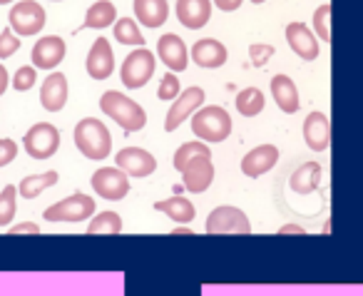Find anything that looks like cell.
<instances>
[{
	"mask_svg": "<svg viewBox=\"0 0 363 296\" xmlns=\"http://www.w3.org/2000/svg\"><path fill=\"white\" fill-rule=\"evenodd\" d=\"M174 170L182 172V185L187 187L192 194H202L214 182L212 152L199 140L184 142L174 152Z\"/></svg>",
	"mask_w": 363,
	"mask_h": 296,
	"instance_id": "cell-1",
	"label": "cell"
},
{
	"mask_svg": "<svg viewBox=\"0 0 363 296\" xmlns=\"http://www.w3.org/2000/svg\"><path fill=\"white\" fill-rule=\"evenodd\" d=\"M100 110L105 112L107 117H112V120L127 132H140L142 127L147 125L145 110H142L132 97L122 95V92H117V90H107L105 95L100 97Z\"/></svg>",
	"mask_w": 363,
	"mask_h": 296,
	"instance_id": "cell-2",
	"label": "cell"
},
{
	"mask_svg": "<svg viewBox=\"0 0 363 296\" xmlns=\"http://www.w3.org/2000/svg\"><path fill=\"white\" fill-rule=\"evenodd\" d=\"M75 145L87 160H105L112 152V135L100 120L85 117L75 125Z\"/></svg>",
	"mask_w": 363,
	"mask_h": 296,
	"instance_id": "cell-3",
	"label": "cell"
},
{
	"mask_svg": "<svg viewBox=\"0 0 363 296\" xmlns=\"http://www.w3.org/2000/svg\"><path fill=\"white\" fill-rule=\"evenodd\" d=\"M192 132L199 137V142H224L232 135V115L224 107L209 105L192 115Z\"/></svg>",
	"mask_w": 363,
	"mask_h": 296,
	"instance_id": "cell-4",
	"label": "cell"
},
{
	"mask_svg": "<svg viewBox=\"0 0 363 296\" xmlns=\"http://www.w3.org/2000/svg\"><path fill=\"white\" fill-rule=\"evenodd\" d=\"M155 67H157V60L147 48H137L135 53L125 57L120 67V80L125 87L130 90H137V87H145L150 82V77L155 75Z\"/></svg>",
	"mask_w": 363,
	"mask_h": 296,
	"instance_id": "cell-5",
	"label": "cell"
},
{
	"mask_svg": "<svg viewBox=\"0 0 363 296\" xmlns=\"http://www.w3.org/2000/svg\"><path fill=\"white\" fill-rule=\"evenodd\" d=\"M23 147H26V152L33 160H48V157L55 155L57 147H60V132H57V127L50 125V122H38V125H33L30 130L26 132Z\"/></svg>",
	"mask_w": 363,
	"mask_h": 296,
	"instance_id": "cell-6",
	"label": "cell"
},
{
	"mask_svg": "<svg viewBox=\"0 0 363 296\" xmlns=\"http://www.w3.org/2000/svg\"><path fill=\"white\" fill-rule=\"evenodd\" d=\"M8 21H11V31L21 38L38 35L45 28V11L38 0H21L18 6L11 8Z\"/></svg>",
	"mask_w": 363,
	"mask_h": 296,
	"instance_id": "cell-7",
	"label": "cell"
},
{
	"mask_svg": "<svg viewBox=\"0 0 363 296\" xmlns=\"http://www.w3.org/2000/svg\"><path fill=\"white\" fill-rule=\"evenodd\" d=\"M204 229L209 234H249L252 231V221L237 207H217L212 209V214L207 216Z\"/></svg>",
	"mask_w": 363,
	"mask_h": 296,
	"instance_id": "cell-8",
	"label": "cell"
},
{
	"mask_svg": "<svg viewBox=\"0 0 363 296\" xmlns=\"http://www.w3.org/2000/svg\"><path fill=\"white\" fill-rule=\"evenodd\" d=\"M92 214H95V199L82 194V192H77V194L48 207L43 216H45L48 221H85L87 216H92Z\"/></svg>",
	"mask_w": 363,
	"mask_h": 296,
	"instance_id": "cell-9",
	"label": "cell"
},
{
	"mask_svg": "<svg viewBox=\"0 0 363 296\" xmlns=\"http://www.w3.org/2000/svg\"><path fill=\"white\" fill-rule=\"evenodd\" d=\"M92 190L97 192V194L102 197V199H122V197H127V192H130V180H127V175L122 170H117V167H102V170H97L95 175H92Z\"/></svg>",
	"mask_w": 363,
	"mask_h": 296,
	"instance_id": "cell-10",
	"label": "cell"
},
{
	"mask_svg": "<svg viewBox=\"0 0 363 296\" xmlns=\"http://www.w3.org/2000/svg\"><path fill=\"white\" fill-rule=\"evenodd\" d=\"M117 170H122L127 177H150L157 170V160L152 152L142 150V147H125L117 152L115 157Z\"/></svg>",
	"mask_w": 363,
	"mask_h": 296,
	"instance_id": "cell-11",
	"label": "cell"
},
{
	"mask_svg": "<svg viewBox=\"0 0 363 296\" xmlns=\"http://www.w3.org/2000/svg\"><path fill=\"white\" fill-rule=\"evenodd\" d=\"M202 102H204V90H202V87H187V90L182 92V95L174 100L172 110L167 112L164 130L167 132H174L177 127L187 120L189 115H194V112L202 107Z\"/></svg>",
	"mask_w": 363,
	"mask_h": 296,
	"instance_id": "cell-12",
	"label": "cell"
},
{
	"mask_svg": "<svg viewBox=\"0 0 363 296\" xmlns=\"http://www.w3.org/2000/svg\"><path fill=\"white\" fill-rule=\"evenodd\" d=\"M85 67L92 80H107L112 75V70H115V55H112V48L107 43V38H97L92 43L90 53H87Z\"/></svg>",
	"mask_w": 363,
	"mask_h": 296,
	"instance_id": "cell-13",
	"label": "cell"
},
{
	"mask_svg": "<svg viewBox=\"0 0 363 296\" xmlns=\"http://www.w3.org/2000/svg\"><path fill=\"white\" fill-rule=\"evenodd\" d=\"M67 53V45L62 38L57 35H48V38H40L33 48L30 57H33V65L40 67V70H52L62 62Z\"/></svg>",
	"mask_w": 363,
	"mask_h": 296,
	"instance_id": "cell-14",
	"label": "cell"
},
{
	"mask_svg": "<svg viewBox=\"0 0 363 296\" xmlns=\"http://www.w3.org/2000/svg\"><path fill=\"white\" fill-rule=\"evenodd\" d=\"M157 55L162 57V62H164L172 72L187 70V65H189L187 45H184L182 38L174 35V33H167V35L160 38V43H157Z\"/></svg>",
	"mask_w": 363,
	"mask_h": 296,
	"instance_id": "cell-15",
	"label": "cell"
},
{
	"mask_svg": "<svg viewBox=\"0 0 363 296\" xmlns=\"http://www.w3.org/2000/svg\"><path fill=\"white\" fill-rule=\"evenodd\" d=\"M177 18L189 31H199L212 18V0H177Z\"/></svg>",
	"mask_w": 363,
	"mask_h": 296,
	"instance_id": "cell-16",
	"label": "cell"
},
{
	"mask_svg": "<svg viewBox=\"0 0 363 296\" xmlns=\"http://www.w3.org/2000/svg\"><path fill=\"white\" fill-rule=\"evenodd\" d=\"M303 140L313 152H323L331 145V122L323 112H311L303 122Z\"/></svg>",
	"mask_w": 363,
	"mask_h": 296,
	"instance_id": "cell-17",
	"label": "cell"
},
{
	"mask_svg": "<svg viewBox=\"0 0 363 296\" xmlns=\"http://www.w3.org/2000/svg\"><path fill=\"white\" fill-rule=\"evenodd\" d=\"M279 162V150L274 145H259L242 157V172L247 177H262Z\"/></svg>",
	"mask_w": 363,
	"mask_h": 296,
	"instance_id": "cell-18",
	"label": "cell"
},
{
	"mask_svg": "<svg viewBox=\"0 0 363 296\" xmlns=\"http://www.w3.org/2000/svg\"><path fill=\"white\" fill-rule=\"evenodd\" d=\"M67 102V77L62 72H50L40 87V105L48 112L62 110Z\"/></svg>",
	"mask_w": 363,
	"mask_h": 296,
	"instance_id": "cell-19",
	"label": "cell"
},
{
	"mask_svg": "<svg viewBox=\"0 0 363 296\" xmlns=\"http://www.w3.org/2000/svg\"><path fill=\"white\" fill-rule=\"evenodd\" d=\"M286 43L301 60H316L318 57V43L313 33L303 23H291L286 26Z\"/></svg>",
	"mask_w": 363,
	"mask_h": 296,
	"instance_id": "cell-20",
	"label": "cell"
},
{
	"mask_svg": "<svg viewBox=\"0 0 363 296\" xmlns=\"http://www.w3.org/2000/svg\"><path fill=\"white\" fill-rule=\"evenodd\" d=\"M229 53L219 40H197L192 45V60L199 67H222Z\"/></svg>",
	"mask_w": 363,
	"mask_h": 296,
	"instance_id": "cell-21",
	"label": "cell"
},
{
	"mask_svg": "<svg viewBox=\"0 0 363 296\" xmlns=\"http://www.w3.org/2000/svg\"><path fill=\"white\" fill-rule=\"evenodd\" d=\"M272 95H274V100H277L279 110L286 112V115H294V112L298 110V105H301V102H298L296 85H294V80L286 75L272 77Z\"/></svg>",
	"mask_w": 363,
	"mask_h": 296,
	"instance_id": "cell-22",
	"label": "cell"
},
{
	"mask_svg": "<svg viewBox=\"0 0 363 296\" xmlns=\"http://www.w3.org/2000/svg\"><path fill=\"white\" fill-rule=\"evenodd\" d=\"M135 16L142 26L160 28L169 18V6L167 0H135Z\"/></svg>",
	"mask_w": 363,
	"mask_h": 296,
	"instance_id": "cell-23",
	"label": "cell"
},
{
	"mask_svg": "<svg viewBox=\"0 0 363 296\" xmlns=\"http://www.w3.org/2000/svg\"><path fill=\"white\" fill-rule=\"evenodd\" d=\"M155 209L162 212V214H167L169 219L182 221V224H189V221L197 216V209H194V204L187 199V197H169V199H160L155 204Z\"/></svg>",
	"mask_w": 363,
	"mask_h": 296,
	"instance_id": "cell-24",
	"label": "cell"
},
{
	"mask_svg": "<svg viewBox=\"0 0 363 296\" xmlns=\"http://www.w3.org/2000/svg\"><path fill=\"white\" fill-rule=\"evenodd\" d=\"M318 182H321V167H318L316 162H306V165H301L294 172L289 185H291V190L296 192V194H308V192L316 190Z\"/></svg>",
	"mask_w": 363,
	"mask_h": 296,
	"instance_id": "cell-25",
	"label": "cell"
},
{
	"mask_svg": "<svg viewBox=\"0 0 363 296\" xmlns=\"http://www.w3.org/2000/svg\"><path fill=\"white\" fill-rule=\"evenodd\" d=\"M117 21V11H115V3L110 0H97L87 8V16H85V28H95V31H102V28L112 26Z\"/></svg>",
	"mask_w": 363,
	"mask_h": 296,
	"instance_id": "cell-26",
	"label": "cell"
},
{
	"mask_svg": "<svg viewBox=\"0 0 363 296\" xmlns=\"http://www.w3.org/2000/svg\"><path fill=\"white\" fill-rule=\"evenodd\" d=\"M57 172L50 170V172H43V175H30V177H23V182L18 185V192H21V197H26V199H35L40 192H45L48 187L57 185Z\"/></svg>",
	"mask_w": 363,
	"mask_h": 296,
	"instance_id": "cell-27",
	"label": "cell"
},
{
	"mask_svg": "<svg viewBox=\"0 0 363 296\" xmlns=\"http://www.w3.org/2000/svg\"><path fill=\"white\" fill-rule=\"evenodd\" d=\"M237 110L244 117H257L264 110V92L259 87H247L237 95Z\"/></svg>",
	"mask_w": 363,
	"mask_h": 296,
	"instance_id": "cell-28",
	"label": "cell"
},
{
	"mask_svg": "<svg viewBox=\"0 0 363 296\" xmlns=\"http://www.w3.org/2000/svg\"><path fill=\"white\" fill-rule=\"evenodd\" d=\"M115 38L122 45H137V48L145 45V38H142L140 28H137V23L132 21V18H120V21H115Z\"/></svg>",
	"mask_w": 363,
	"mask_h": 296,
	"instance_id": "cell-29",
	"label": "cell"
},
{
	"mask_svg": "<svg viewBox=\"0 0 363 296\" xmlns=\"http://www.w3.org/2000/svg\"><path fill=\"white\" fill-rule=\"evenodd\" d=\"M87 231H90V234H120L122 231L120 214H117V212H100L97 216H92Z\"/></svg>",
	"mask_w": 363,
	"mask_h": 296,
	"instance_id": "cell-30",
	"label": "cell"
},
{
	"mask_svg": "<svg viewBox=\"0 0 363 296\" xmlns=\"http://www.w3.org/2000/svg\"><path fill=\"white\" fill-rule=\"evenodd\" d=\"M18 209V187L8 185L6 190L0 192V226H8L16 216Z\"/></svg>",
	"mask_w": 363,
	"mask_h": 296,
	"instance_id": "cell-31",
	"label": "cell"
},
{
	"mask_svg": "<svg viewBox=\"0 0 363 296\" xmlns=\"http://www.w3.org/2000/svg\"><path fill=\"white\" fill-rule=\"evenodd\" d=\"M313 26H316L318 38L328 45V43H331V6H328V3L316 8V13H313Z\"/></svg>",
	"mask_w": 363,
	"mask_h": 296,
	"instance_id": "cell-32",
	"label": "cell"
},
{
	"mask_svg": "<svg viewBox=\"0 0 363 296\" xmlns=\"http://www.w3.org/2000/svg\"><path fill=\"white\" fill-rule=\"evenodd\" d=\"M157 97H160V100H164V102L177 100V97H179V77H177L174 72H167V75L160 80Z\"/></svg>",
	"mask_w": 363,
	"mask_h": 296,
	"instance_id": "cell-33",
	"label": "cell"
},
{
	"mask_svg": "<svg viewBox=\"0 0 363 296\" xmlns=\"http://www.w3.org/2000/svg\"><path fill=\"white\" fill-rule=\"evenodd\" d=\"M18 50H21V38H18L11 28H6V31L0 33V60L16 55Z\"/></svg>",
	"mask_w": 363,
	"mask_h": 296,
	"instance_id": "cell-34",
	"label": "cell"
},
{
	"mask_svg": "<svg viewBox=\"0 0 363 296\" xmlns=\"http://www.w3.org/2000/svg\"><path fill=\"white\" fill-rule=\"evenodd\" d=\"M35 80H38L35 67H30V65L18 67L16 77H13V87H16L18 92H26V90H30V87L35 85Z\"/></svg>",
	"mask_w": 363,
	"mask_h": 296,
	"instance_id": "cell-35",
	"label": "cell"
},
{
	"mask_svg": "<svg viewBox=\"0 0 363 296\" xmlns=\"http://www.w3.org/2000/svg\"><path fill=\"white\" fill-rule=\"evenodd\" d=\"M249 55H252V62L257 67H264L269 62V57L274 55V48L272 45H252L249 48Z\"/></svg>",
	"mask_w": 363,
	"mask_h": 296,
	"instance_id": "cell-36",
	"label": "cell"
},
{
	"mask_svg": "<svg viewBox=\"0 0 363 296\" xmlns=\"http://www.w3.org/2000/svg\"><path fill=\"white\" fill-rule=\"evenodd\" d=\"M18 157V145L13 140H0V167L11 165Z\"/></svg>",
	"mask_w": 363,
	"mask_h": 296,
	"instance_id": "cell-37",
	"label": "cell"
},
{
	"mask_svg": "<svg viewBox=\"0 0 363 296\" xmlns=\"http://www.w3.org/2000/svg\"><path fill=\"white\" fill-rule=\"evenodd\" d=\"M38 231H40V226L33 224V221H23V224L11 226V234H38Z\"/></svg>",
	"mask_w": 363,
	"mask_h": 296,
	"instance_id": "cell-38",
	"label": "cell"
},
{
	"mask_svg": "<svg viewBox=\"0 0 363 296\" xmlns=\"http://www.w3.org/2000/svg\"><path fill=\"white\" fill-rule=\"evenodd\" d=\"M212 3H214L217 8H222L224 13H229V11H237V8L242 6L244 0H212Z\"/></svg>",
	"mask_w": 363,
	"mask_h": 296,
	"instance_id": "cell-39",
	"label": "cell"
},
{
	"mask_svg": "<svg viewBox=\"0 0 363 296\" xmlns=\"http://www.w3.org/2000/svg\"><path fill=\"white\" fill-rule=\"evenodd\" d=\"M279 234H303V229L296 224H284L281 229H279Z\"/></svg>",
	"mask_w": 363,
	"mask_h": 296,
	"instance_id": "cell-40",
	"label": "cell"
},
{
	"mask_svg": "<svg viewBox=\"0 0 363 296\" xmlns=\"http://www.w3.org/2000/svg\"><path fill=\"white\" fill-rule=\"evenodd\" d=\"M8 90V70L3 65H0V95Z\"/></svg>",
	"mask_w": 363,
	"mask_h": 296,
	"instance_id": "cell-41",
	"label": "cell"
},
{
	"mask_svg": "<svg viewBox=\"0 0 363 296\" xmlns=\"http://www.w3.org/2000/svg\"><path fill=\"white\" fill-rule=\"evenodd\" d=\"M174 234H187V236H192V229H189V226H179V229H174Z\"/></svg>",
	"mask_w": 363,
	"mask_h": 296,
	"instance_id": "cell-42",
	"label": "cell"
},
{
	"mask_svg": "<svg viewBox=\"0 0 363 296\" xmlns=\"http://www.w3.org/2000/svg\"><path fill=\"white\" fill-rule=\"evenodd\" d=\"M6 3H13V0H0V6H6Z\"/></svg>",
	"mask_w": 363,
	"mask_h": 296,
	"instance_id": "cell-43",
	"label": "cell"
},
{
	"mask_svg": "<svg viewBox=\"0 0 363 296\" xmlns=\"http://www.w3.org/2000/svg\"><path fill=\"white\" fill-rule=\"evenodd\" d=\"M252 3H257V6H259V3H264V0H252Z\"/></svg>",
	"mask_w": 363,
	"mask_h": 296,
	"instance_id": "cell-44",
	"label": "cell"
}]
</instances>
